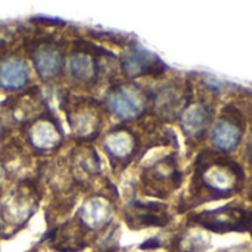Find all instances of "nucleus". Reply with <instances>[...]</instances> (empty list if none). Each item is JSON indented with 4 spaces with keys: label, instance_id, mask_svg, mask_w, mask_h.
<instances>
[{
    "label": "nucleus",
    "instance_id": "1",
    "mask_svg": "<svg viewBox=\"0 0 252 252\" xmlns=\"http://www.w3.org/2000/svg\"><path fill=\"white\" fill-rule=\"evenodd\" d=\"M199 165L200 169L196 177L200 180V187L208 190V199L228 197L242 189L243 171L233 160L209 155Z\"/></svg>",
    "mask_w": 252,
    "mask_h": 252
},
{
    "label": "nucleus",
    "instance_id": "2",
    "mask_svg": "<svg viewBox=\"0 0 252 252\" xmlns=\"http://www.w3.org/2000/svg\"><path fill=\"white\" fill-rule=\"evenodd\" d=\"M202 220L200 222L214 231H230V230H246L249 227V221L251 217H248V214L242 209L237 208H220L217 211L212 212H205L200 215Z\"/></svg>",
    "mask_w": 252,
    "mask_h": 252
},
{
    "label": "nucleus",
    "instance_id": "3",
    "mask_svg": "<svg viewBox=\"0 0 252 252\" xmlns=\"http://www.w3.org/2000/svg\"><path fill=\"white\" fill-rule=\"evenodd\" d=\"M242 132H243V126H242L240 114H234V116L224 114V119L215 126V129L212 132V143L220 150L230 152L239 144Z\"/></svg>",
    "mask_w": 252,
    "mask_h": 252
},
{
    "label": "nucleus",
    "instance_id": "4",
    "mask_svg": "<svg viewBox=\"0 0 252 252\" xmlns=\"http://www.w3.org/2000/svg\"><path fill=\"white\" fill-rule=\"evenodd\" d=\"M26 74H27V70L24 64L11 61L0 68V82L6 86H18L24 82Z\"/></svg>",
    "mask_w": 252,
    "mask_h": 252
},
{
    "label": "nucleus",
    "instance_id": "5",
    "mask_svg": "<svg viewBox=\"0 0 252 252\" xmlns=\"http://www.w3.org/2000/svg\"><path fill=\"white\" fill-rule=\"evenodd\" d=\"M249 196H251V199H252V183H251V186H249Z\"/></svg>",
    "mask_w": 252,
    "mask_h": 252
}]
</instances>
